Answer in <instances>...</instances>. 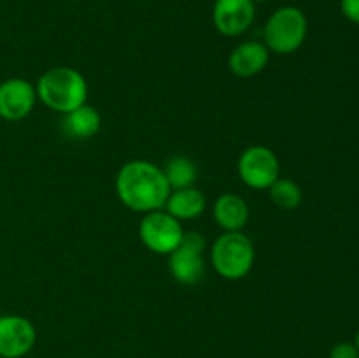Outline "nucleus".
<instances>
[{
    "label": "nucleus",
    "instance_id": "obj_1",
    "mask_svg": "<svg viewBox=\"0 0 359 358\" xmlns=\"http://www.w3.org/2000/svg\"><path fill=\"white\" fill-rule=\"evenodd\" d=\"M170 192L163 168L149 160L126 161L116 175V195L135 213L163 209Z\"/></svg>",
    "mask_w": 359,
    "mask_h": 358
},
{
    "label": "nucleus",
    "instance_id": "obj_2",
    "mask_svg": "<svg viewBox=\"0 0 359 358\" xmlns=\"http://www.w3.org/2000/svg\"><path fill=\"white\" fill-rule=\"evenodd\" d=\"M37 100L51 111L67 114L88 102L86 77L74 67H53L35 84Z\"/></svg>",
    "mask_w": 359,
    "mask_h": 358
},
{
    "label": "nucleus",
    "instance_id": "obj_3",
    "mask_svg": "<svg viewBox=\"0 0 359 358\" xmlns=\"http://www.w3.org/2000/svg\"><path fill=\"white\" fill-rule=\"evenodd\" d=\"M309 21L304 11L294 6H283L270 14L263 28V44L270 53L293 55L307 39Z\"/></svg>",
    "mask_w": 359,
    "mask_h": 358
},
{
    "label": "nucleus",
    "instance_id": "obj_4",
    "mask_svg": "<svg viewBox=\"0 0 359 358\" xmlns=\"http://www.w3.org/2000/svg\"><path fill=\"white\" fill-rule=\"evenodd\" d=\"M255 246L242 232H223L210 246V263L228 281L244 279L255 265Z\"/></svg>",
    "mask_w": 359,
    "mask_h": 358
},
{
    "label": "nucleus",
    "instance_id": "obj_5",
    "mask_svg": "<svg viewBox=\"0 0 359 358\" xmlns=\"http://www.w3.org/2000/svg\"><path fill=\"white\" fill-rule=\"evenodd\" d=\"M139 237L142 244L156 255H170L184 237L181 221L175 220L165 209L151 211L142 214L139 223Z\"/></svg>",
    "mask_w": 359,
    "mask_h": 358
},
{
    "label": "nucleus",
    "instance_id": "obj_6",
    "mask_svg": "<svg viewBox=\"0 0 359 358\" xmlns=\"http://www.w3.org/2000/svg\"><path fill=\"white\" fill-rule=\"evenodd\" d=\"M170 276L181 284H196L205 272V239L198 232H184L181 244L168 255Z\"/></svg>",
    "mask_w": 359,
    "mask_h": 358
},
{
    "label": "nucleus",
    "instance_id": "obj_7",
    "mask_svg": "<svg viewBox=\"0 0 359 358\" xmlns=\"http://www.w3.org/2000/svg\"><path fill=\"white\" fill-rule=\"evenodd\" d=\"M237 172L248 188L269 190L280 178V161L270 147L256 144L242 151Z\"/></svg>",
    "mask_w": 359,
    "mask_h": 358
},
{
    "label": "nucleus",
    "instance_id": "obj_8",
    "mask_svg": "<svg viewBox=\"0 0 359 358\" xmlns=\"http://www.w3.org/2000/svg\"><path fill=\"white\" fill-rule=\"evenodd\" d=\"M37 340L34 323L20 314L0 316V357L23 358L30 353Z\"/></svg>",
    "mask_w": 359,
    "mask_h": 358
},
{
    "label": "nucleus",
    "instance_id": "obj_9",
    "mask_svg": "<svg viewBox=\"0 0 359 358\" xmlns=\"http://www.w3.org/2000/svg\"><path fill=\"white\" fill-rule=\"evenodd\" d=\"M256 4L252 0H216L212 7V23L221 35L238 37L252 27Z\"/></svg>",
    "mask_w": 359,
    "mask_h": 358
},
{
    "label": "nucleus",
    "instance_id": "obj_10",
    "mask_svg": "<svg viewBox=\"0 0 359 358\" xmlns=\"http://www.w3.org/2000/svg\"><path fill=\"white\" fill-rule=\"evenodd\" d=\"M35 86L21 77H11L0 83V118L6 121L25 119L35 107Z\"/></svg>",
    "mask_w": 359,
    "mask_h": 358
},
{
    "label": "nucleus",
    "instance_id": "obj_11",
    "mask_svg": "<svg viewBox=\"0 0 359 358\" xmlns=\"http://www.w3.org/2000/svg\"><path fill=\"white\" fill-rule=\"evenodd\" d=\"M269 60L270 51L263 42L244 41L231 49L228 56V67L235 76L252 77L266 69Z\"/></svg>",
    "mask_w": 359,
    "mask_h": 358
},
{
    "label": "nucleus",
    "instance_id": "obj_12",
    "mask_svg": "<svg viewBox=\"0 0 359 358\" xmlns=\"http://www.w3.org/2000/svg\"><path fill=\"white\" fill-rule=\"evenodd\" d=\"M212 216L224 232H242L249 221V206L241 195L223 193L214 202Z\"/></svg>",
    "mask_w": 359,
    "mask_h": 358
},
{
    "label": "nucleus",
    "instance_id": "obj_13",
    "mask_svg": "<svg viewBox=\"0 0 359 358\" xmlns=\"http://www.w3.org/2000/svg\"><path fill=\"white\" fill-rule=\"evenodd\" d=\"M205 195L196 186L172 190L163 209L179 221L195 220L205 211Z\"/></svg>",
    "mask_w": 359,
    "mask_h": 358
},
{
    "label": "nucleus",
    "instance_id": "obj_14",
    "mask_svg": "<svg viewBox=\"0 0 359 358\" xmlns=\"http://www.w3.org/2000/svg\"><path fill=\"white\" fill-rule=\"evenodd\" d=\"M102 116L93 105L83 104L81 107L63 114L62 128L72 139H91L100 132Z\"/></svg>",
    "mask_w": 359,
    "mask_h": 358
},
{
    "label": "nucleus",
    "instance_id": "obj_15",
    "mask_svg": "<svg viewBox=\"0 0 359 358\" xmlns=\"http://www.w3.org/2000/svg\"><path fill=\"white\" fill-rule=\"evenodd\" d=\"M161 168H163V174L165 178H167L170 190H181L195 186L198 171H196V165L193 164V160H189L188 157L175 154V157L168 158L165 167Z\"/></svg>",
    "mask_w": 359,
    "mask_h": 358
},
{
    "label": "nucleus",
    "instance_id": "obj_16",
    "mask_svg": "<svg viewBox=\"0 0 359 358\" xmlns=\"http://www.w3.org/2000/svg\"><path fill=\"white\" fill-rule=\"evenodd\" d=\"M269 195L273 206L283 211L297 209L302 204V199H304V193H302V188L298 186V183L287 178L277 179L269 188Z\"/></svg>",
    "mask_w": 359,
    "mask_h": 358
},
{
    "label": "nucleus",
    "instance_id": "obj_17",
    "mask_svg": "<svg viewBox=\"0 0 359 358\" xmlns=\"http://www.w3.org/2000/svg\"><path fill=\"white\" fill-rule=\"evenodd\" d=\"M330 358H359V351L354 343H339L330 351Z\"/></svg>",
    "mask_w": 359,
    "mask_h": 358
},
{
    "label": "nucleus",
    "instance_id": "obj_18",
    "mask_svg": "<svg viewBox=\"0 0 359 358\" xmlns=\"http://www.w3.org/2000/svg\"><path fill=\"white\" fill-rule=\"evenodd\" d=\"M340 11L351 23L359 25V0H340Z\"/></svg>",
    "mask_w": 359,
    "mask_h": 358
},
{
    "label": "nucleus",
    "instance_id": "obj_19",
    "mask_svg": "<svg viewBox=\"0 0 359 358\" xmlns=\"http://www.w3.org/2000/svg\"><path fill=\"white\" fill-rule=\"evenodd\" d=\"M354 344H356V347H358V351H359V330H358V333H356V343H354Z\"/></svg>",
    "mask_w": 359,
    "mask_h": 358
},
{
    "label": "nucleus",
    "instance_id": "obj_20",
    "mask_svg": "<svg viewBox=\"0 0 359 358\" xmlns=\"http://www.w3.org/2000/svg\"><path fill=\"white\" fill-rule=\"evenodd\" d=\"M255 4H263V2H269V0H252Z\"/></svg>",
    "mask_w": 359,
    "mask_h": 358
},
{
    "label": "nucleus",
    "instance_id": "obj_21",
    "mask_svg": "<svg viewBox=\"0 0 359 358\" xmlns=\"http://www.w3.org/2000/svg\"><path fill=\"white\" fill-rule=\"evenodd\" d=\"M0 358H2V357H0Z\"/></svg>",
    "mask_w": 359,
    "mask_h": 358
}]
</instances>
